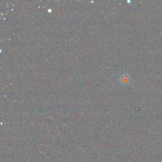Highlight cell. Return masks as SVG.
Listing matches in <instances>:
<instances>
[{
    "mask_svg": "<svg viewBox=\"0 0 162 162\" xmlns=\"http://www.w3.org/2000/svg\"><path fill=\"white\" fill-rule=\"evenodd\" d=\"M119 82L122 85L129 84L131 83V77L127 73L122 74L119 79Z\"/></svg>",
    "mask_w": 162,
    "mask_h": 162,
    "instance_id": "obj_1",
    "label": "cell"
}]
</instances>
